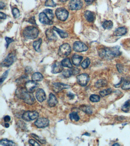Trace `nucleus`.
I'll return each instance as SVG.
<instances>
[{
    "label": "nucleus",
    "mask_w": 130,
    "mask_h": 146,
    "mask_svg": "<svg viewBox=\"0 0 130 146\" xmlns=\"http://www.w3.org/2000/svg\"><path fill=\"white\" fill-rule=\"evenodd\" d=\"M6 47L7 48L8 47L10 44H11L12 42H13L14 41V40L11 38H9V37H6Z\"/></svg>",
    "instance_id": "43"
},
{
    "label": "nucleus",
    "mask_w": 130,
    "mask_h": 146,
    "mask_svg": "<svg viewBox=\"0 0 130 146\" xmlns=\"http://www.w3.org/2000/svg\"><path fill=\"white\" fill-rule=\"evenodd\" d=\"M44 77L40 73L36 72L33 74L32 76V79L35 81H41L43 80Z\"/></svg>",
    "instance_id": "22"
},
{
    "label": "nucleus",
    "mask_w": 130,
    "mask_h": 146,
    "mask_svg": "<svg viewBox=\"0 0 130 146\" xmlns=\"http://www.w3.org/2000/svg\"><path fill=\"white\" fill-rule=\"evenodd\" d=\"M73 48L75 51L79 52L86 51L88 49L84 43L79 41H77L74 43Z\"/></svg>",
    "instance_id": "12"
},
{
    "label": "nucleus",
    "mask_w": 130,
    "mask_h": 146,
    "mask_svg": "<svg viewBox=\"0 0 130 146\" xmlns=\"http://www.w3.org/2000/svg\"><path fill=\"white\" fill-rule=\"evenodd\" d=\"M82 110L85 113L88 114H91L92 113V110H91L90 108L88 107H84L82 109Z\"/></svg>",
    "instance_id": "42"
},
{
    "label": "nucleus",
    "mask_w": 130,
    "mask_h": 146,
    "mask_svg": "<svg viewBox=\"0 0 130 146\" xmlns=\"http://www.w3.org/2000/svg\"><path fill=\"white\" fill-rule=\"evenodd\" d=\"M42 42V40L39 39L37 41H34L33 44L34 48L36 51L40 52V46Z\"/></svg>",
    "instance_id": "25"
},
{
    "label": "nucleus",
    "mask_w": 130,
    "mask_h": 146,
    "mask_svg": "<svg viewBox=\"0 0 130 146\" xmlns=\"http://www.w3.org/2000/svg\"><path fill=\"white\" fill-rule=\"evenodd\" d=\"M39 20L41 23L44 25H53V23L52 21L50 20L48 18L47 15L44 12H42L39 15Z\"/></svg>",
    "instance_id": "14"
},
{
    "label": "nucleus",
    "mask_w": 130,
    "mask_h": 146,
    "mask_svg": "<svg viewBox=\"0 0 130 146\" xmlns=\"http://www.w3.org/2000/svg\"><path fill=\"white\" fill-rule=\"evenodd\" d=\"M31 136L33 137L34 138H35L36 140H37L38 141H39L40 143H41L42 144H44L45 143V140L44 139H42L40 137L38 136L37 135H36V134H34V133H32L31 134Z\"/></svg>",
    "instance_id": "36"
},
{
    "label": "nucleus",
    "mask_w": 130,
    "mask_h": 146,
    "mask_svg": "<svg viewBox=\"0 0 130 146\" xmlns=\"http://www.w3.org/2000/svg\"><path fill=\"white\" fill-rule=\"evenodd\" d=\"M62 66L64 67L71 68L73 67L72 64L69 58H66L62 60L61 62Z\"/></svg>",
    "instance_id": "24"
},
{
    "label": "nucleus",
    "mask_w": 130,
    "mask_h": 146,
    "mask_svg": "<svg viewBox=\"0 0 130 146\" xmlns=\"http://www.w3.org/2000/svg\"><path fill=\"white\" fill-rule=\"evenodd\" d=\"M83 59V57L82 56L77 55H74L72 58L73 63L76 66H79L80 65Z\"/></svg>",
    "instance_id": "20"
},
{
    "label": "nucleus",
    "mask_w": 130,
    "mask_h": 146,
    "mask_svg": "<svg viewBox=\"0 0 130 146\" xmlns=\"http://www.w3.org/2000/svg\"><path fill=\"white\" fill-rule=\"evenodd\" d=\"M59 1L62 3H64V2H67L68 0H59Z\"/></svg>",
    "instance_id": "53"
},
{
    "label": "nucleus",
    "mask_w": 130,
    "mask_h": 146,
    "mask_svg": "<svg viewBox=\"0 0 130 146\" xmlns=\"http://www.w3.org/2000/svg\"><path fill=\"white\" fill-rule=\"evenodd\" d=\"M87 4H91L94 1V0H84Z\"/></svg>",
    "instance_id": "49"
},
{
    "label": "nucleus",
    "mask_w": 130,
    "mask_h": 146,
    "mask_svg": "<svg viewBox=\"0 0 130 146\" xmlns=\"http://www.w3.org/2000/svg\"><path fill=\"white\" fill-rule=\"evenodd\" d=\"M39 31L37 28L33 26L26 27L23 30V35L25 38L29 39H36L39 35Z\"/></svg>",
    "instance_id": "3"
},
{
    "label": "nucleus",
    "mask_w": 130,
    "mask_h": 146,
    "mask_svg": "<svg viewBox=\"0 0 130 146\" xmlns=\"http://www.w3.org/2000/svg\"><path fill=\"white\" fill-rule=\"evenodd\" d=\"M1 9L2 10L3 9L4 7H5V5L3 3H2V2H1Z\"/></svg>",
    "instance_id": "51"
},
{
    "label": "nucleus",
    "mask_w": 130,
    "mask_h": 146,
    "mask_svg": "<svg viewBox=\"0 0 130 146\" xmlns=\"http://www.w3.org/2000/svg\"><path fill=\"white\" fill-rule=\"evenodd\" d=\"M83 135H87V136H89L90 134L89 133H84Z\"/></svg>",
    "instance_id": "55"
},
{
    "label": "nucleus",
    "mask_w": 130,
    "mask_h": 146,
    "mask_svg": "<svg viewBox=\"0 0 130 146\" xmlns=\"http://www.w3.org/2000/svg\"><path fill=\"white\" fill-rule=\"evenodd\" d=\"M0 144L3 146H15V144L12 141L7 139H3L0 141Z\"/></svg>",
    "instance_id": "26"
},
{
    "label": "nucleus",
    "mask_w": 130,
    "mask_h": 146,
    "mask_svg": "<svg viewBox=\"0 0 130 146\" xmlns=\"http://www.w3.org/2000/svg\"><path fill=\"white\" fill-rule=\"evenodd\" d=\"M70 69L71 70L72 75H76L80 72V69L76 67H72Z\"/></svg>",
    "instance_id": "38"
},
{
    "label": "nucleus",
    "mask_w": 130,
    "mask_h": 146,
    "mask_svg": "<svg viewBox=\"0 0 130 146\" xmlns=\"http://www.w3.org/2000/svg\"><path fill=\"white\" fill-rule=\"evenodd\" d=\"M77 79L78 83L79 85L82 86H85L88 84L90 78L87 74L84 73L78 75Z\"/></svg>",
    "instance_id": "8"
},
{
    "label": "nucleus",
    "mask_w": 130,
    "mask_h": 146,
    "mask_svg": "<svg viewBox=\"0 0 130 146\" xmlns=\"http://www.w3.org/2000/svg\"><path fill=\"white\" fill-rule=\"evenodd\" d=\"M34 124L38 128H44L49 126V121L46 118H40L35 121Z\"/></svg>",
    "instance_id": "11"
},
{
    "label": "nucleus",
    "mask_w": 130,
    "mask_h": 146,
    "mask_svg": "<svg viewBox=\"0 0 130 146\" xmlns=\"http://www.w3.org/2000/svg\"><path fill=\"white\" fill-rule=\"evenodd\" d=\"M39 117V113L36 111H27L25 112L22 115L23 120L26 121H29L37 118Z\"/></svg>",
    "instance_id": "7"
},
{
    "label": "nucleus",
    "mask_w": 130,
    "mask_h": 146,
    "mask_svg": "<svg viewBox=\"0 0 130 146\" xmlns=\"http://www.w3.org/2000/svg\"><path fill=\"white\" fill-rule=\"evenodd\" d=\"M90 63H91V61L89 59V58H87L82 62L81 64V66L83 69H86L89 66Z\"/></svg>",
    "instance_id": "34"
},
{
    "label": "nucleus",
    "mask_w": 130,
    "mask_h": 146,
    "mask_svg": "<svg viewBox=\"0 0 130 146\" xmlns=\"http://www.w3.org/2000/svg\"><path fill=\"white\" fill-rule=\"evenodd\" d=\"M107 84V81L105 80H100L96 82L95 85L96 88H100L106 86Z\"/></svg>",
    "instance_id": "30"
},
{
    "label": "nucleus",
    "mask_w": 130,
    "mask_h": 146,
    "mask_svg": "<svg viewBox=\"0 0 130 146\" xmlns=\"http://www.w3.org/2000/svg\"><path fill=\"white\" fill-rule=\"evenodd\" d=\"M63 75L66 78H69L72 76L71 70L70 69L66 70L63 73Z\"/></svg>",
    "instance_id": "40"
},
{
    "label": "nucleus",
    "mask_w": 130,
    "mask_h": 146,
    "mask_svg": "<svg viewBox=\"0 0 130 146\" xmlns=\"http://www.w3.org/2000/svg\"><path fill=\"white\" fill-rule=\"evenodd\" d=\"M33 93H29L25 89L18 88L16 91V96L19 99L24 100L25 102L29 105H32L35 103V99Z\"/></svg>",
    "instance_id": "2"
},
{
    "label": "nucleus",
    "mask_w": 130,
    "mask_h": 146,
    "mask_svg": "<svg viewBox=\"0 0 130 146\" xmlns=\"http://www.w3.org/2000/svg\"><path fill=\"white\" fill-rule=\"evenodd\" d=\"M53 29L56 32H57L61 38H66L68 37V34L67 33L58 28L56 27H55V26L53 27Z\"/></svg>",
    "instance_id": "23"
},
{
    "label": "nucleus",
    "mask_w": 130,
    "mask_h": 146,
    "mask_svg": "<svg viewBox=\"0 0 130 146\" xmlns=\"http://www.w3.org/2000/svg\"><path fill=\"white\" fill-rule=\"evenodd\" d=\"M36 96L37 99L40 102H43L46 99V96L45 92L42 89H38L37 90Z\"/></svg>",
    "instance_id": "16"
},
{
    "label": "nucleus",
    "mask_w": 130,
    "mask_h": 146,
    "mask_svg": "<svg viewBox=\"0 0 130 146\" xmlns=\"http://www.w3.org/2000/svg\"><path fill=\"white\" fill-rule=\"evenodd\" d=\"M116 67L118 72L120 73H122L123 70V67L122 66L121 64H117Z\"/></svg>",
    "instance_id": "45"
},
{
    "label": "nucleus",
    "mask_w": 130,
    "mask_h": 146,
    "mask_svg": "<svg viewBox=\"0 0 130 146\" xmlns=\"http://www.w3.org/2000/svg\"><path fill=\"white\" fill-rule=\"evenodd\" d=\"M83 6L81 0H72L68 4V8L71 10H78L82 8Z\"/></svg>",
    "instance_id": "10"
},
{
    "label": "nucleus",
    "mask_w": 130,
    "mask_h": 146,
    "mask_svg": "<svg viewBox=\"0 0 130 146\" xmlns=\"http://www.w3.org/2000/svg\"><path fill=\"white\" fill-rule=\"evenodd\" d=\"M55 14L58 19L62 22H64L68 17L69 12L64 8H59L56 10Z\"/></svg>",
    "instance_id": "5"
},
{
    "label": "nucleus",
    "mask_w": 130,
    "mask_h": 146,
    "mask_svg": "<svg viewBox=\"0 0 130 146\" xmlns=\"http://www.w3.org/2000/svg\"><path fill=\"white\" fill-rule=\"evenodd\" d=\"M4 121L6 122H9L11 121V117L8 115L6 116L4 118Z\"/></svg>",
    "instance_id": "47"
},
{
    "label": "nucleus",
    "mask_w": 130,
    "mask_h": 146,
    "mask_svg": "<svg viewBox=\"0 0 130 146\" xmlns=\"http://www.w3.org/2000/svg\"><path fill=\"white\" fill-rule=\"evenodd\" d=\"M12 14L15 18H18L20 16L19 10L17 8H14L12 10Z\"/></svg>",
    "instance_id": "39"
},
{
    "label": "nucleus",
    "mask_w": 130,
    "mask_h": 146,
    "mask_svg": "<svg viewBox=\"0 0 130 146\" xmlns=\"http://www.w3.org/2000/svg\"><path fill=\"white\" fill-rule=\"evenodd\" d=\"M119 145L120 144H119L117 143H116L113 144V146H119Z\"/></svg>",
    "instance_id": "54"
},
{
    "label": "nucleus",
    "mask_w": 130,
    "mask_h": 146,
    "mask_svg": "<svg viewBox=\"0 0 130 146\" xmlns=\"http://www.w3.org/2000/svg\"><path fill=\"white\" fill-rule=\"evenodd\" d=\"M112 92V89L111 88L107 89H104L102 90L99 92V94L101 96L105 97L108 95L111 94Z\"/></svg>",
    "instance_id": "28"
},
{
    "label": "nucleus",
    "mask_w": 130,
    "mask_h": 146,
    "mask_svg": "<svg viewBox=\"0 0 130 146\" xmlns=\"http://www.w3.org/2000/svg\"><path fill=\"white\" fill-rule=\"evenodd\" d=\"M84 17L86 20L89 22H92L94 20V13L88 10L85 12L84 13Z\"/></svg>",
    "instance_id": "21"
},
{
    "label": "nucleus",
    "mask_w": 130,
    "mask_h": 146,
    "mask_svg": "<svg viewBox=\"0 0 130 146\" xmlns=\"http://www.w3.org/2000/svg\"><path fill=\"white\" fill-rule=\"evenodd\" d=\"M29 144H30L31 145H33V146H40V144H39L36 141L34 140H33V139H30V140H29Z\"/></svg>",
    "instance_id": "44"
},
{
    "label": "nucleus",
    "mask_w": 130,
    "mask_h": 146,
    "mask_svg": "<svg viewBox=\"0 0 130 146\" xmlns=\"http://www.w3.org/2000/svg\"><path fill=\"white\" fill-rule=\"evenodd\" d=\"M68 96L69 98H70V99H73V98H74V97H75V95L71 93H69V94H68Z\"/></svg>",
    "instance_id": "50"
},
{
    "label": "nucleus",
    "mask_w": 130,
    "mask_h": 146,
    "mask_svg": "<svg viewBox=\"0 0 130 146\" xmlns=\"http://www.w3.org/2000/svg\"><path fill=\"white\" fill-rule=\"evenodd\" d=\"M127 29L125 27H120L116 29L114 32V35L117 36H123L127 33Z\"/></svg>",
    "instance_id": "19"
},
{
    "label": "nucleus",
    "mask_w": 130,
    "mask_h": 146,
    "mask_svg": "<svg viewBox=\"0 0 130 146\" xmlns=\"http://www.w3.org/2000/svg\"><path fill=\"white\" fill-rule=\"evenodd\" d=\"M43 12L45 13L47 15V17L50 20H52L54 17L53 13L52 11L51 10L49 9H46L44 10Z\"/></svg>",
    "instance_id": "31"
},
{
    "label": "nucleus",
    "mask_w": 130,
    "mask_h": 146,
    "mask_svg": "<svg viewBox=\"0 0 130 146\" xmlns=\"http://www.w3.org/2000/svg\"><path fill=\"white\" fill-rule=\"evenodd\" d=\"M28 22L31 24H33V25H36V21H35L34 18V17L31 18H29V20L28 21Z\"/></svg>",
    "instance_id": "46"
},
{
    "label": "nucleus",
    "mask_w": 130,
    "mask_h": 146,
    "mask_svg": "<svg viewBox=\"0 0 130 146\" xmlns=\"http://www.w3.org/2000/svg\"><path fill=\"white\" fill-rule=\"evenodd\" d=\"M71 51L72 50L70 45L65 43L59 47L58 51V55L61 58H65L70 54Z\"/></svg>",
    "instance_id": "4"
},
{
    "label": "nucleus",
    "mask_w": 130,
    "mask_h": 146,
    "mask_svg": "<svg viewBox=\"0 0 130 146\" xmlns=\"http://www.w3.org/2000/svg\"><path fill=\"white\" fill-rule=\"evenodd\" d=\"M9 70H8L5 71V72L3 74V75L2 77H1V84L5 80V79L7 78V76L9 74Z\"/></svg>",
    "instance_id": "41"
},
{
    "label": "nucleus",
    "mask_w": 130,
    "mask_h": 146,
    "mask_svg": "<svg viewBox=\"0 0 130 146\" xmlns=\"http://www.w3.org/2000/svg\"><path fill=\"white\" fill-rule=\"evenodd\" d=\"M63 69V66L61 62H56L52 67V73L53 74H56L61 72Z\"/></svg>",
    "instance_id": "15"
},
{
    "label": "nucleus",
    "mask_w": 130,
    "mask_h": 146,
    "mask_svg": "<svg viewBox=\"0 0 130 146\" xmlns=\"http://www.w3.org/2000/svg\"><path fill=\"white\" fill-rule=\"evenodd\" d=\"M70 87V86L63 83H55L53 85V90L55 92H58L63 89L69 88Z\"/></svg>",
    "instance_id": "13"
},
{
    "label": "nucleus",
    "mask_w": 130,
    "mask_h": 146,
    "mask_svg": "<svg viewBox=\"0 0 130 146\" xmlns=\"http://www.w3.org/2000/svg\"><path fill=\"white\" fill-rule=\"evenodd\" d=\"M16 55L14 53H11L9 54L6 58L2 62L1 66L4 67H9L11 66L16 59Z\"/></svg>",
    "instance_id": "6"
},
{
    "label": "nucleus",
    "mask_w": 130,
    "mask_h": 146,
    "mask_svg": "<svg viewBox=\"0 0 130 146\" xmlns=\"http://www.w3.org/2000/svg\"><path fill=\"white\" fill-rule=\"evenodd\" d=\"M45 35L48 40L55 41L57 39V37L52 29H47L45 32Z\"/></svg>",
    "instance_id": "17"
},
{
    "label": "nucleus",
    "mask_w": 130,
    "mask_h": 146,
    "mask_svg": "<svg viewBox=\"0 0 130 146\" xmlns=\"http://www.w3.org/2000/svg\"><path fill=\"white\" fill-rule=\"evenodd\" d=\"M113 26V23L111 21H106L103 23L102 27L105 29H110Z\"/></svg>",
    "instance_id": "29"
},
{
    "label": "nucleus",
    "mask_w": 130,
    "mask_h": 146,
    "mask_svg": "<svg viewBox=\"0 0 130 146\" xmlns=\"http://www.w3.org/2000/svg\"><path fill=\"white\" fill-rule=\"evenodd\" d=\"M90 100L94 102H97L100 100V97L99 95L92 94L90 97Z\"/></svg>",
    "instance_id": "33"
},
{
    "label": "nucleus",
    "mask_w": 130,
    "mask_h": 146,
    "mask_svg": "<svg viewBox=\"0 0 130 146\" xmlns=\"http://www.w3.org/2000/svg\"><path fill=\"white\" fill-rule=\"evenodd\" d=\"M9 124H8V123H6L5 124V127H6V128H8V127H9Z\"/></svg>",
    "instance_id": "52"
},
{
    "label": "nucleus",
    "mask_w": 130,
    "mask_h": 146,
    "mask_svg": "<svg viewBox=\"0 0 130 146\" xmlns=\"http://www.w3.org/2000/svg\"><path fill=\"white\" fill-rule=\"evenodd\" d=\"M123 90H127L130 89V81H126L124 82L121 87Z\"/></svg>",
    "instance_id": "37"
},
{
    "label": "nucleus",
    "mask_w": 130,
    "mask_h": 146,
    "mask_svg": "<svg viewBox=\"0 0 130 146\" xmlns=\"http://www.w3.org/2000/svg\"><path fill=\"white\" fill-rule=\"evenodd\" d=\"M120 47L117 46L112 48H104L100 49L98 52L99 56L106 60H111L115 57L121 55Z\"/></svg>",
    "instance_id": "1"
},
{
    "label": "nucleus",
    "mask_w": 130,
    "mask_h": 146,
    "mask_svg": "<svg viewBox=\"0 0 130 146\" xmlns=\"http://www.w3.org/2000/svg\"><path fill=\"white\" fill-rule=\"evenodd\" d=\"M0 17H1V19H5L6 18L7 15L4 13H3L1 12V14H0Z\"/></svg>",
    "instance_id": "48"
},
{
    "label": "nucleus",
    "mask_w": 130,
    "mask_h": 146,
    "mask_svg": "<svg viewBox=\"0 0 130 146\" xmlns=\"http://www.w3.org/2000/svg\"><path fill=\"white\" fill-rule=\"evenodd\" d=\"M38 87L39 84L33 80L27 81L25 85L26 89L28 92L30 93L34 92Z\"/></svg>",
    "instance_id": "9"
},
{
    "label": "nucleus",
    "mask_w": 130,
    "mask_h": 146,
    "mask_svg": "<svg viewBox=\"0 0 130 146\" xmlns=\"http://www.w3.org/2000/svg\"><path fill=\"white\" fill-rule=\"evenodd\" d=\"M70 119L72 120H74L75 121H78L80 119V117L76 112L71 113L70 114Z\"/></svg>",
    "instance_id": "32"
},
{
    "label": "nucleus",
    "mask_w": 130,
    "mask_h": 146,
    "mask_svg": "<svg viewBox=\"0 0 130 146\" xmlns=\"http://www.w3.org/2000/svg\"><path fill=\"white\" fill-rule=\"evenodd\" d=\"M58 102V100L55 96L52 93H50L49 95V99L48 102V105L51 107H54L56 105Z\"/></svg>",
    "instance_id": "18"
},
{
    "label": "nucleus",
    "mask_w": 130,
    "mask_h": 146,
    "mask_svg": "<svg viewBox=\"0 0 130 146\" xmlns=\"http://www.w3.org/2000/svg\"><path fill=\"white\" fill-rule=\"evenodd\" d=\"M130 108V100L126 101L122 106L121 110L124 112L127 113L129 111Z\"/></svg>",
    "instance_id": "27"
},
{
    "label": "nucleus",
    "mask_w": 130,
    "mask_h": 146,
    "mask_svg": "<svg viewBox=\"0 0 130 146\" xmlns=\"http://www.w3.org/2000/svg\"><path fill=\"white\" fill-rule=\"evenodd\" d=\"M45 5V6L55 7L56 6V4L54 3L53 0H46Z\"/></svg>",
    "instance_id": "35"
}]
</instances>
